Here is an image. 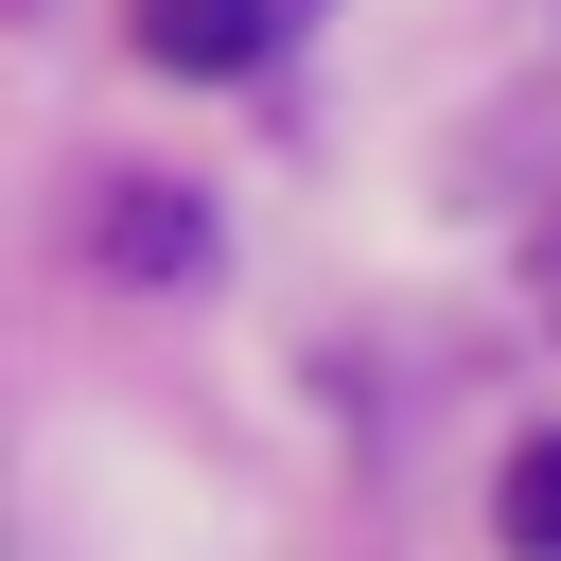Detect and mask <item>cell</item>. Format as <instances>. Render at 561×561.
<instances>
[{
  "label": "cell",
  "instance_id": "2",
  "mask_svg": "<svg viewBox=\"0 0 561 561\" xmlns=\"http://www.w3.org/2000/svg\"><path fill=\"white\" fill-rule=\"evenodd\" d=\"M280 18H298V0H140V53H158V70H245Z\"/></svg>",
  "mask_w": 561,
  "mask_h": 561
},
{
  "label": "cell",
  "instance_id": "3",
  "mask_svg": "<svg viewBox=\"0 0 561 561\" xmlns=\"http://www.w3.org/2000/svg\"><path fill=\"white\" fill-rule=\"evenodd\" d=\"M491 526H508V561H561V438H526L491 473Z\"/></svg>",
  "mask_w": 561,
  "mask_h": 561
},
{
  "label": "cell",
  "instance_id": "1",
  "mask_svg": "<svg viewBox=\"0 0 561 561\" xmlns=\"http://www.w3.org/2000/svg\"><path fill=\"white\" fill-rule=\"evenodd\" d=\"M88 263H105V280H210V210H193L175 175H105V193H88Z\"/></svg>",
  "mask_w": 561,
  "mask_h": 561
}]
</instances>
